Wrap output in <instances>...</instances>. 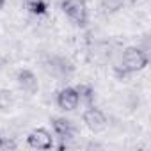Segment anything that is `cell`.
Masks as SVG:
<instances>
[{
	"mask_svg": "<svg viewBox=\"0 0 151 151\" xmlns=\"http://www.w3.org/2000/svg\"><path fill=\"white\" fill-rule=\"evenodd\" d=\"M50 123H52V130H53V133L62 140V144H64L68 139H73L75 132H77V130H75L73 121H69V119H66V117H52ZM62 144L59 146V149L62 147Z\"/></svg>",
	"mask_w": 151,
	"mask_h": 151,
	"instance_id": "6",
	"label": "cell"
},
{
	"mask_svg": "<svg viewBox=\"0 0 151 151\" xmlns=\"http://www.w3.org/2000/svg\"><path fill=\"white\" fill-rule=\"evenodd\" d=\"M18 146H16V142L13 140V139H9V137H2V140H0V151H13V149H16Z\"/></svg>",
	"mask_w": 151,
	"mask_h": 151,
	"instance_id": "11",
	"label": "cell"
},
{
	"mask_svg": "<svg viewBox=\"0 0 151 151\" xmlns=\"http://www.w3.org/2000/svg\"><path fill=\"white\" fill-rule=\"evenodd\" d=\"M4 4H6V0H0V9L4 7Z\"/></svg>",
	"mask_w": 151,
	"mask_h": 151,
	"instance_id": "12",
	"label": "cell"
},
{
	"mask_svg": "<svg viewBox=\"0 0 151 151\" xmlns=\"http://www.w3.org/2000/svg\"><path fill=\"white\" fill-rule=\"evenodd\" d=\"M55 101H57V107L60 110L71 112V110H75V109L78 107L80 98H78V93H77V89H75V87H64V89H60L57 93Z\"/></svg>",
	"mask_w": 151,
	"mask_h": 151,
	"instance_id": "5",
	"label": "cell"
},
{
	"mask_svg": "<svg viewBox=\"0 0 151 151\" xmlns=\"http://www.w3.org/2000/svg\"><path fill=\"white\" fill-rule=\"evenodd\" d=\"M82 121H84V124H86L93 133H101V132L107 128V124H109L107 116H105L98 107H94V105H89V107L84 110Z\"/></svg>",
	"mask_w": 151,
	"mask_h": 151,
	"instance_id": "3",
	"label": "cell"
},
{
	"mask_svg": "<svg viewBox=\"0 0 151 151\" xmlns=\"http://www.w3.org/2000/svg\"><path fill=\"white\" fill-rule=\"evenodd\" d=\"M23 7L34 16H43L48 11V4L45 0H23Z\"/></svg>",
	"mask_w": 151,
	"mask_h": 151,
	"instance_id": "9",
	"label": "cell"
},
{
	"mask_svg": "<svg viewBox=\"0 0 151 151\" xmlns=\"http://www.w3.org/2000/svg\"><path fill=\"white\" fill-rule=\"evenodd\" d=\"M75 89H77L78 93V98L80 101H84L87 107L89 105H94V96H96V91L91 84H78V86H75Z\"/></svg>",
	"mask_w": 151,
	"mask_h": 151,
	"instance_id": "8",
	"label": "cell"
},
{
	"mask_svg": "<svg viewBox=\"0 0 151 151\" xmlns=\"http://www.w3.org/2000/svg\"><path fill=\"white\" fill-rule=\"evenodd\" d=\"M100 4L107 13H117L119 9H123L124 0H100Z\"/></svg>",
	"mask_w": 151,
	"mask_h": 151,
	"instance_id": "10",
	"label": "cell"
},
{
	"mask_svg": "<svg viewBox=\"0 0 151 151\" xmlns=\"http://www.w3.org/2000/svg\"><path fill=\"white\" fill-rule=\"evenodd\" d=\"M0 140H2V135H0Z\"/></svg>",
	"mask_w": 151,
	"mask_h": 151,
	"instance_id": "13",
	"label": "cell"
},
{
	"mask_svg": "<svg viewBox=\"0 0 151 151\" xmlns=\"http://www.w3.org/2000/svg\"><path fill=\"white\" fill-rule=\"evenodd\" d=\"M16 82H18L20 89L29 93V94H36L39 91V82L30 69H20L16 75Z\"/></svg>",
	"mask_w": 151,
	"mask_h": 151,
	"instance_id": "7",
	"label": "cell"
},
{
	"mask_svg": "<svg viewBox=\"0 0 151 151\" xmlns=\"http://www.w3.org/2000/svg\"><path fill=\"white\" fill-rule=\"evenodd\" d=\"M62 13L78 27H86L89 20V11L86 0H62L60 2Z\"/></svg>",
	"mask_w": 151,
	"mask_h": 151,
	"instance_id": "2",
	"label": "cell"
},
{
	"mask_svg": "<svg viewBox=\"0 0 151 151\" xmlns=\"http://www.w3.org/2000/svg\"><path fill=\"white\" fill-rule=\"evenodd\" d=\"M27 144L30 147H34V149H43V151L45 149H52L55 146L53 137H52V133L46 128H36V130H32L29 133V137H27Z\"/></svg>",
	"mask_w": 151,
	"mask_h": 151,
	"instance_id": "4",
	"label": "cell"
},
{
	"mask_svg": "<svg viewBox=\"0 0 151 151\" xmlns=\"http://www.w3.org/2000/svg\"><path fill=\"white\" fill-rule=\"evenodd\" d=\"M147 64H149V57H147V53L142 48H139V46H128L123 52L121 66H116L114 73L123 80V78H126L128 75H132V73L142 71Z\"/></svg>",
	"mask_w": 151,
	"mask_h": 151,
	"instance_id": "1",
	"label": "cell"
}]
</instances>
